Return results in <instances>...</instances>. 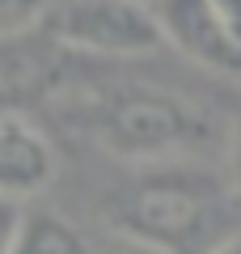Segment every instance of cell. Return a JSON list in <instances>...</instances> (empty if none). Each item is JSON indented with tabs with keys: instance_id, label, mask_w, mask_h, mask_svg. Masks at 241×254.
<instances>
[{
	"instance_id": "cell-1",
	"label": "cell",
	"mask_w": 241,
	"mask_h": 254,
	"mask_svg": "<svg viewBox=\"0 0 241 254\" xmlns=\"http://www.w3.org/2000/svg\"><path fill=\"white\" fill-rule=\"evenodd\" d=\"M229 199L233 195L203 170L144 165L131 182L110 195V225L119 229V237L186 254L224 225Z\"/></svg>"
},
{
	"instance_id": "cell-2",
	"label": "cell",
	"mask_w": 241,
	"mask_h": 254,
	"mask_svg": "<svg viewBox=\"0 0 241 254\" xmlns=\"http://www.w3.org/2000/svg\"><path fill=\"white\" fill-rule=\"evenodd\" d=\"M89 136L106 153L140 165H165L190 148L212 144V119L195 110L182 93L157 85H127L110 89L93 102Z\"/></svg>"
},
{
	"instance_id": "cell-3",
	"label": "cell",
	"mask_w": 241,
	"mask_h": 254,
	"mask_svg": "<svg viewBox=\"0 0 241 254\" xmlns=\"http://www.w3.org/2000/svg\"><path fill=\"white\" fill-rule=\"evenodd\" d=\"M51 30L72 51L110 60L148 55L165 43L157 13L135 0H55Z\"/></svg>"
},
{
	"instance_id": "cell-4",
	"label": "cell",
	"mask_w": 241,
	"mask_h": 254,
	"mask_svg": "<svg viewBox=\"0 0 241 254\" xmlns=\"http://www.w3.org/2000/svg\"><path fill=\"white\" fill-rule=\"evenodd\" d=\"M55 144L30 119L0 110V195L13 203L34 199L55 182Z\"/></svg>"
},
{
	"instance_id": "cell-5",
	"label": "cell",
	"mask_w": 241,
	"mask_h": 254,
	"mask_svg": "<svg viewBox=\"0 0 241 254\" xmlns=\"http://www.w3.org/2000/svg\"><path fill=\"white\" fill-rule=\"evenodd\" d=\"M157 21L165 43H174L195 64H203L220 76H241V47L220 30L207 0H161Z\"/></svg>"
},
{
	"instance_id": "cell-6",
	"label": "cell",
	"mask_w": 241,
	"mask_h": 254,
	"mask_svg": "<svg viewBox=\"0 0 241 254\" xmlns=\"http://www.w3.org/2000/svg\"><path fill=\"white\" fill-rule=\"evenodd\" d=\"M13 254H89V242L72 220L55 216L47 208H34V212L26 208Z\"/></svg>"
},
{
	"instance_id": "cell-7",
	"label": "cell",
	"mask_w": 241,
	"mask_h": 254,
	"mask_svg": "<svg viewBox=\"0 0 241 254\" xmlns=\"http://www.w3.org/2000/svg\"><path fill=\"white\" fill-rule=\"evenodd\" d=\"M51 9L55 0H0V43L34 30L38 21L51 17Z\"/></svg>"
},
{
	"instance_id": "cell-8",
	"label": "cell",
	"mask_w": 241,
	"mask_h": 254,
	"mask_svg": "<svg viewBox=\"0 0 241 254\" xmlns=\"http://www.w3.org/2000/svg\"><path fill=\"white\" fill-rule=\"evenodd\" d=\"M21 216H26V208L0 195V254H13V242H17V229H21Z\"/></svg>"
},
{
	"instance_id": "cell-9",
	"label": "cell",
	"mask_w": 241,
	"mask_h": 254,
	"mask_svg": "<svg viewBox=\"0 0 241 254\" xmlns=\"http://www.w3.org/2000/svg\"><path fill=\"white\" fill-rule=\"evenodd\" d=\"M207 9H212L216 21H220L224 34L241 47V0H207Z\"/></svg>"
},
{
	"instance_id": "cell-10",
	"label": "cell",
	"mask_w": 241,
	"mask_h": 254,
	"mask_svg": "<svg viewBox=\"0 0 241 254\" xmlns=\"http://www.w3.org/2000/svg\"><path fill=\"white\" fill-rule=\"evenodd\" d=\"M229 174H233V190L241 199V119L233 123V136H229Z\"/></svg>"
},
{
	"instance_id": "cell-11",
	"label": "cell",
	"mask_w": 241,
	"mask_h": 254,
	"mask_svg": "<svg viewBox=\"0 0 241 254\" xmlns=\"http://www.w3.org/2000/svg\"><path fill=\"white\" fill-rule=\"evenodd\" d=\"M102 254H170V250L148 246V242H135V237H115V242H110Z\"/></svg>"
},
{
	"instance_id": "cell-12",
	"label": "cell",
	"mask_w": 241,
	"mask_h": 254,
	"mask_svg": "<svg viewBox=\"0 0 241 254\" xmlns=\"http://www.w3.org/2000/svg\"><path fill=\"white\" fill-rule=\"evenodd\" d=\"M216 254H241V233H233V237H229V242H224Z\"/></svg>"
},
{
	"instance_id": "cell-13",
	"label": "cell",
	"mask_w": 241,
	"mask_h": 254,
	"mask_svg": "<svg viewBox=\"0 0 241 254\" xmlns=\"http://www.w3.org/2000/svg\"><path fill=\"white\" fill-rule=\"evenodd\" d=\"M135 4H144V9H152V13L161 9V0H135Z\"/></svg>"
}]
</instances>
